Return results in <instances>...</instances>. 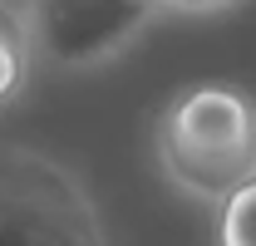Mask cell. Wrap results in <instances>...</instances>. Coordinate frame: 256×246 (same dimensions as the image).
I'll use <instances>...</instances> for the list:
<instances>
[{"instance_id":"6da1fadb","label":"cell","mask_w":256,"mask_h":246,"mask_svg":"<svg viewBox=\"0 0 256 246\" xmlns=\"http://www.w3.org/2000/svg\"><path fill=\"white\" fill-rule=\"evenodd\" d=\"M158 162L178 192L222 207L256 182V104L222 84L188 89L158 123Z\"/></svg>"},{"instance_id":"7a4b0ae2","label":"cell","mask_w":256,"mask_h":246,"mask_svg":"<svg viewBox=\"0 0 256 246\" xmlns=\"http://www.w3.org/2000/svg\"><path fill=\"white\" fill-rule=\"evenodd\" d=\"M0 246H104V226L64 162L0 148Z\"/></svg>"},{"instance_id":"3957f363","label":"cell","mask_w":256,"mask_h":246,"mask_svg":"<svg viewBox=\"0 0 256 246\" xmlns=\"http://www.w3.org/2000/svg\"><path fill=\"white\" fill-rule=\"evenodd\" d=\"M162 0H25L34 60L50 69H94L128 50Z\"/></svg>"},{"instance_id":"277c9868","label":"cell","mask_w":256,"mask_h":246,"mask_svg":"<svg viewBox=\"0 0 256 246\" xmlns=\"http://www.w3.org/2000/svg\"><path fill=\"white\" fill-rule=\"evenodd\" d=\"M34 44H30V25L20 15V5L0 0V108L10 98H20L25 84H30V69H34Z\"/></svg>"},{"instance_id":"5b68a950","label":"cell","mask_w":256,"mask_h":246,"mask_svg":"<svg viewBox=\"0 0 256 246\" xmlns=\"http://www.w3.org/2000/svg\"><path fill=\"white\" fill-rule=\"evenodd\" d=\"M217 232H222V246H256V182H246L222 202Z\"/></svg>"},{"instance_id":"8992f818","label":"cell","mask_w":256,"mask_h":246,"mask_svg":"<svg viewBox=\"0 0 256 246\" xmlns=\"http://www.w3.org/2000/svg\"><path fill=\"white\" fill-rule=\"evenodd\" d=\"M168 10H222V5H236V0H162Z\"/></svg>"}]
</instances>
